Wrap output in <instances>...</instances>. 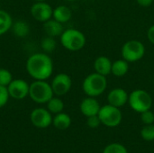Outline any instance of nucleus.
<instances>
[{
  "instance_id": "f257e3e1",
  "label": "nucleus",
  "mask_w": 154,
  "mask_h": 153,
  "mask_svg": "<svg viewBox=\"0 0 154 153\" xmlns=\"http://www.w3.org/2000/svg\"><path fill=\"white\" fill-rule=\"evenodd\" d=\"M26 70L35 80H46L53 72V63L46 53H35L28 58Z\"/></svg>"
},
{
  "instance_id": "f03ea898",
  "label": "nucleus",
  "mask_w": 154,
  "mask_h": 153,
  "mask_svg": "<svg viewBox=\"0 0 154 153\" xmlns=\"http://www.w3.org/2000/svg\"><path fill=\"white\" fill-rule=\"evenodd\" d=\"M107 87V80L106 76L98 73L89 74L82 83L84 93L91 97H96L102 95Z\"/></svg>"
},
{
  "instance_id": "7ed1b4c3",
  "label": "nucleus",
  "mask_w": 154,
  "mask_h": 153,
  "mask_svg": "<svg viewBox=\"0 0 154 153\" xmlns=\"http://www.w3.org/2000/svg\"><path fill=\"white\" fill-rule=\"evenodd\" d=\"M53 95L51 86L45 80H35L30 85L29 96L32 101L38 104L48 103Z\"/></svg>"
},
{
  "instance_id": "20e7f679",
  "label": "nucleus",
  "mask_w": 154,
  "mask_h": 153,
  "mask_svg": "<svg viewBox=\"0 0 154 153\" xmlns=\"http://www.w3.org/2000/svg\"><path fill=\"white\" fill-rule=\"evenodd\" d=\"M61 45L70 50L78 51L84 48L86 44V37L83 32L76 29H67L60 35Z\"/></svg>"
},
{
  "instance_id": "39448f33",
  "label": "nucleus",
  "mask_w": 154,
  "mask_h": 153,
  "mask_svg": "<svg viewBox=\"0 0 154 153\" xmlns=\"http://www.w3.org/2000/svg\"><path fill=\"white\" fill-rule=\"evenodd\" d=\"M128 103L133 110L142 114L151 109L152 106V98L147 91L136 89L129 95Z\"/></svg>"
},
{
  "instance_id": "423d86ee",
  "label": "nucleus",
  "mask_w": 154,
  "mask_h": 153,
  "mask_svg": "<svg viewBox=\"0 0 154 153\" xmlns=\"http://www.w3.org/2000/svg\"><path fill=\"white\" fill-rule=\"evenodd\" d=\"M122 57L128 62H136L143 59L145 54V47L137 40L126 41L122 47Z\"/></svg>"
},
{
  "instance_id": "0eeeda50",
  "label": "nucleus",
  "mask_w": 154,
  "mask_h": 153,
  "mask_svg": "<svg viewBox=\"0 0 154 153\" xmlns=\"http://www.w3.org/2000/svg\"><path fill=\"white\" fill-rule=\"evenodd\" d=\"M98 117L101 121V124L104 125L107 127H116L120 124L123 115L118 107L108 104L100 107Z\"/></svg>"
},
{
  "instance_id": "6e6552de",
  "label": "nucleus",
  "mask_w": 154,
  "mask_h": 153,
  "mask_svg": "<svg viewBox=\"0 0 154 153\" xmlns=\"http://www.w3.org/2000/svg\"><path fill=\"white\" fill-rule=\"evenodd\" d=\"M51 86L54 95L61 96L66 95L70 90L72 86V80L68 74L59 73L52 79Z\"/></svg>"
},
{
  "instance_id": "1a4fd4ad",
  "label": "nucleus",
  "mask_w": 154,
  "mask_h": 153,
  "mask_svg": "<svg viewBox=\"0 0 154 153\" xmlns=\"http://www.w3.org/2000/svg\"><path fill=\"white\" fill-rule=\"evenodd\" d=\"M53 9L46 2H36L31 7L32 16L38 22L44 23L52 17Z\"/></svg>"
},
{
  "instance_id": "9d476101",
  "label": "nucleus",
  "mask_w": 154,
  "mask_h": 153,
  "mask_svg": "<svg viewBox=\"0 0 154 153\" xmlns=\"http://www.w3.org/2000/svg\"><path fill=\"white\" fill-rule=\"evenodd\" d=\"M30 85L23 79H13L8 85L7 89L9 96L14 99H23L29 95Z\"/></svg>"
},
{
  "instance_id": "9b49d317",
  "label": "nucleus",
  "mask_w": 154,
  "mask_h": 153,
  "mask_svg": "<svg viewBox=\"0 0 154 153\" xmlns=\"http://www.w3.org/2000/svg\"><path fill=\"white\" fill-rule=\"evenodd\" d=\"M31 121L35 127L47 128L52 123V117L49 110L36 108L31 114Z\"/></svg>"
},
{
  "instance_id": "f8f14e48",
  "label": "nucleus",
  "mask_w": 154,
  "mask_h": 153,
  "mask_svg": "<svg viewBox=\"0 0 154 153\" xmlns=\"http://www.w3.org/2000/svg\"><path fill=\"white\" fill-rule=\"evenodd\" d=\"M128 97L129 96L125 89L117 87L112 89L109 92L107 96V101L109 105L119 108L125 106L128 102Z\"/></svg>"
},
{
  "instance_id": "ddd939ff",
  "label": "nucleus",
  "mask_w": 154,
  "mask_h": 153,
  "mask_svg": "<svg viewBox=\"0 0 154 153\" xmlns=\"http://www.w3.org/2000/svg\"><path fill=\"white\" fill-rule=\"evenodd\" d=\"M99 110V103L97 102V100L95 99V97L88 96V98L83 99L80 104V111L87 117L98 115Z\"/></svg>"
},
{
  "instance_id": "4468645a",
  "label": "nucleus",
  "mask_w": 154,
  "mask_h": 153,
  "mask_svg": "<svg viewBox=\"0 0 154 153\" xmlns=\"http://www.w3.org/2000/svg\"><path fill=\"white\" fill-rule=\"evenodd\" d=\"M112 61L108 57L99 56L94 61V69L97 73L103 76H107L111 73L112 69Z\"/></svg>"
},
{
  "instance_id": "2eb2a0df",
  "label": "nucleus",
  "mask_w": 154,
  "mask_h": 153,
  "mask_svg": "<svg viewBox=\"0 0 154 153\" xmlns=\"http://www.w3.org/2000/svg\"><path fill=\"white\" fill-rule=\"evenodd\" d=\"M43 30L47 36L57 37L60 36L63 32V25L61 23L56 21L55 19H50L43 23Z\"/></svg>"
},
{
  "instance_id": "dca6fc26",
  "label": "nucleus",
  "mask_w": 154,
  "mask_h": 153,
  "mask_svg": "<svg viewBox=\"0 0 154 153\" xmlns=\"http://www.w3.org/2000/svg\"><path fill=\"white\" fill-rule=\"evenodd\" d=\"M71 16H72V12L66 5H59L53 9V13H52L53 19H55L56 21L61 23L69 22L71 19Z\"/></svg>"
},
{
  "instance_id": "f3484780",
  "label": "nucleus",
  "mask_w": 154,
  "mask_h": 153,
  "mask_svg": "<svg viewBox=\"0 0 154 153\" xmlns=\"http://www.w3.org/2000/svg\"><path fill=\"white\" fill-rule=\"evenodd\" d=\"M128 69H129L128 61H126L124 59L123 60H117L112 63L111 73L114 76L120 78V77H124L125 75H126V73L128 72Z\"/></svg>"
},
{
  "instance_id": "a211bd4d",
  "label": "nucleus",
  "mask_w": 154,
  "mask_h": 153,
  "mask_svg": "<svg viewBox=\"0 0 154 153\" xmlns=\"http://www.w3.org/2000/svg\"><path fill=\"white\" fill-rule=\"evenodd\" d=\"M53 125L59 130H66L71 124V119L69 115L64 113H59L52 120Z\"/></svg>"
},
{
  "instance_id": "6ab92c4d",
  "label": "nucleus",
  "mask_w": 154,
  "mask_h": 153,
  "mask_svg": "<svg viewBox=\"0 0 154 153\" xmlns=\"http://www.w3.org/2000/svg\"><path fill=\"white\" fill-rule=\"evenodd\" d=\"M13 32L16 37L24 38L30 32V27L28 23L24 21H16L12 25Z\"/></svg>"
},
{
  "instance_id": "aec40b11",
  "label": "nucleus",
  "mask_w": 154,
  "mask_h": 153,
  "mask_svg": "<svg viewBox=\"0 0 154 153\" xmlns=\"http://www.w3.org/2000/svg\"><path fill=\"white\" fill-rule=\"evenodd\" d=\"M13 25L11 15L5 10H0V35L7 32Z\"/></svg>"
},
{
  "instance_id": "412c9836",
  "label": "nucleus",
  "mask_w": 154,
  "mask_h": 153,
  "mask_svg": "<svg viewBox=\"0 0 154 153\" xmlns=\"http://www.w3.org/2000/svg\"><path fill=\"white\" fill-rule=\"evenodd\" d=\"M48 110L52 114H59L61 113L64 108V103L60 98L58 97H52L48 103H47Z\"/></svg>"
},
{
  "instance_id": "4be33fe9",
  "label": "nucleus",
  "mask_w": 154,
  "mask_h": 153,
  "mask_svg": "<svg viewBox=\"0 0 154 153\" xmlns=\"http://www.w3.org/2000/svg\"><path fill=\"white\" fill-rule=\"evenodd\" d=\"M41 47L46 53H51L55 50L57 47V42L54 37L46 36L41 41Z\"/></svg>"
},
{
  "instance_id": "5701e85b",
  "label": "nucleus",
  "mask_w": 154,
  "mask_h": 153,
  "mask_svg": "<svg viewBox=\"0 0 154 153\" xmlns=\"http://www.w3.org/2000/svg\"><path fill=\"white\" fill-rule=\"evenodd\" d=\"M141 135L143 140L151 142L154 140V124H146L141 131Z\"/></svg>"
},
{
  "instance_id": "b1692460",
  "label": "nucleus",
  "mask_w": 154,
  "mask_h": 153,
  "mask_svg": "<svg viewBox=\"0 0 154 153\" xmlns=\"http://www.w3.org/2000/svg\"><path fill=\"white\" fill-rule=\"evenodd\" d=\"M13 76L11 72L5 69H0V86L8 87V85L12 82Z\"/></svg>"
},
{
  "instance_id": "393cba45",
  "label": "nucleus",
  "mask_w": 154,
  "mask_h": 153,
  "mask_svg": "<svg viewBox=\"0 0 154 153\" xmlns=\"http://www.w3.org/2000/svg\"><path fill=\"white\" fill-rule=\"evenodd\" d=\"M103 153H128L125 146L119 143H112L106 146Z\"/></svg>"
},
{
  "instance_id": "a878e982",
  "label": "nucleus",
  "mask_w": 154,
  "mask_h": 153,
  "mask_svg": "<svg viewBox=\"0 0 154 153\" xmlns=\"http://www.w3.org/2000/svg\"><path fill=\"white\" fill-rule=\"evenodd\" d=\"M9 93L7 87L0 86V108L6 105L9 99Z\"/></svg>"
},
{
  "instance_id": "bb28decb",
  "label": "nucleus",
  "mask_w": 154,
  "mask_h": 153,
  "mask_svg": "<svg viewBox=\"0 0 154 153\" xmlns=\"http://www.w3.org/2000/svg\"><path fill=\"white\" fill-rule=\"evenodd\" d=\"M141 119L144 124H152L154 123V114L151 110H147L142 113Z\"/></svg>"
},
{
  "instance_id": "cd10ccee",
  "label": "nucleus",
  "mask_w": 154,
  "mask_h": 153,
  "mask_svg": "<svg viewBox=\"0 0 154 153\" xmlns=\"http://www.w3.org/2000/svg\"><path fill=\"white\" fill-rule=\"evenodd\" d=\"M87 124L88 127L92 128V129H95V128H97L100 124H101V121L98 117V115H92V116H89L88 117V120H87Z\"/></svg>"
},
{
  "instance_id": "c85d7f7f",
  "label": "nucleus",
  "mask_w": 154,
  "mask_h": 153,
  "mask_svg": "<svg viewBox=\"0 0 154 153\" xmlns=\"http://www.w3.org/2000/svg\"><path fill=\"white\" fill-rule=\"evenodd\" d=\"M147 37H148V39H149V41L154 44V24L153 25H152L150 28H149V30H148V32H147Z\"/></svg>"
},
{
  "instance_id": "c756f323",
  "label": "nucleus",
  "mask_w": 154,
  "mask_h": 153,
  "mask_svg": "<svg viewBox=\"0 0 154 153\" xmlns=\"http://www.w3.org/2000/svg\"><path fill=\"white\" fill-rule=\"evenodd\" d=\"M136 1H137L138 5H140L141 6H143V7L150 6L154 2L153 0H136Z\"/></svg>"
},
{
  "instance_id": "7c9ffc66",
  "label": "nucleus",
  "mask_w": 154,
  "mask_h": 153,
  "mask_svg": "<svg viewBox=\"0 0 154 153\" xmlns=\"http://www.w3.org/2000/svg\"><path fill=\"white\" fill-rule=\"evenodd\" d=\"M35 1H37V2H43V1H46V0H35Z\"/></svg>"
},
{
  "instance_id": "2f4dec72",
  "label": "nucleus",
  "mask_w": 154,
  "mask_h": 153,
  "mask_svg": "<svg viewBox=\"0 0 154 153\" xmlns=\"http://www.w3.org/2000/svg\"><path fill=\"white\" fill-rule=\"evenodd\" d=\"M67 1H75V0H67Z\"/></svg>"
},
{
  "instance_id": "473e14b6",
  "label": "nucleus",
  "mask_w": 154,
  "mask_h": 153,
  "mask_svg": "<svg viewBox=\"0 0 154 153\" xmlns=\"http://www.w3.org/2000/svg\"><path fill=\"white\" fill-rule=\"evenodd\" d=\"M153 1H154V0H153Z\"/></svg>"
}]
</instances>
